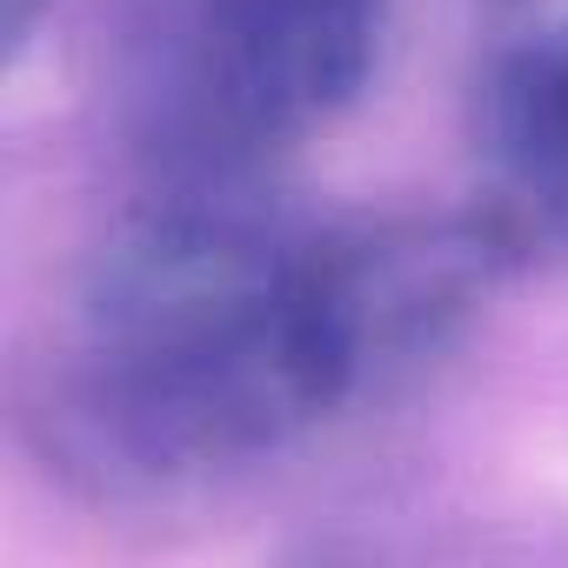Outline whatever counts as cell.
Returning a JSON list of instances; mask_svg holds the SVG:
<instances>
[{
    "label": "cell",
    "mask_w": 568,
    "mask_h": 568,
    "mask_svg": "<svg viewBox=\"0 0 568 568\" xmlns=\"http://www.w3.org/2000/svg\"><path fill=\"white\" fill-rule=\"evenodd\" d=\"M495 267L475 221L315 234L254 187H154L88 267L34 415L94 488L214 481L422 362Z\"/></svg>",
    "instance_id": "obj_1"
},
{
    "label": "cell",
    "mask_w": 568,
    "mask_h": 568,
    "mask_svg": "<svg viewBox=\"0 0 568 568\" xmlns=\"http://www.w3.org/2000/svg\"><path fill=\"white\" fill-rule=\"evenodd\" d=\"M395 0H148L128 128L154 187H254L375 74Z\"/></svg>",
    "instance_id": "obj_2"
},
{
    "label": "cell",
    "mask_w": 568,
    "mask_h": 568,
    "mask_svg": "<svg viewBox=\"0 0 568 568\" xmlns=\"http://www.w3.org/2000/svg\"><path fill=\"white\" fill-rule=\"evenodd\" d=\"M475 227L501 267H568V61L481 54Z\"/></svg>",
    "instance_id": "obj_3"
},
{
    "label": "cell",
    "mask_w": 568,
    "mask_h": 568,
    "mask_svg": "<svg viewBox=\"0 0 568 568\" xmlns=\"http://www.w3.org/2000/svg\"><path fill=\"white\" fill-rule=\"evenodd\" d=\"M481 54L568 61V0H481Z\"/></svg>",
    "instance_id": "obj_4"
},
{
    "label": "cell",
    "mask_w": 568,
    "mask_h": 568,
    "mask_svg": "<svg viewBox=\"0 0 568 568\" xmlns=\"http://www.w3.org/2000/svg\"><path fill=\"white\" fill-rule=\"evenodd\" d=\"M48 14H54V0H8V21H0V28H8V61L28 54V41L41 34Z\"/></svg>",
    "instance_id": "obj_5"
}]
</instances>
